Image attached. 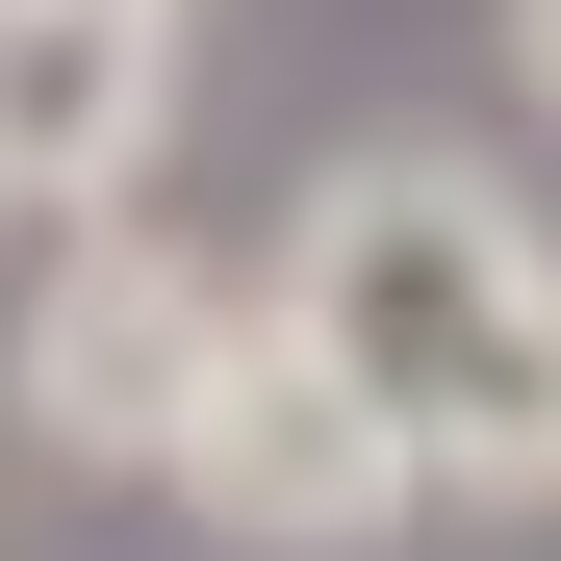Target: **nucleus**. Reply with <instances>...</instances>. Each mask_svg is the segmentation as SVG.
<instances>
[{
  "label": "nucleus",
  "instance_id": "2",
  "mask_svg": "<svg viewBox=\"0 0 561 561\" xmlns=\"http://www.w3.org/2000/svg\"><path fill=\"white\" fill-rule=\"evenodd\" d=\"M205 357H230V280L179 255V230H51L26 255V332H0V409L51 434V485H153L179 409H205Z\"/></svg>",
  "mask_w": 561,
  "mask_h": 561
},
{
  "label": "nucleus",
  "instance_id": "1",
  "mask_svg": "<svg viewBox=\"0 0 561 561\" xmlns=\"http://www.w3.org/2000/svg\"><path fill=\"white\" fill-rule=\"evenodd\" d=\"M280 332L409 434L434 511H561V230L485 153H332L280 205Z\"/></svg>",
  "mask_w": 561,
  "mask_h": 561
},
{
  "label": "nucleus",
  "instance_id": "5",
  "mask_svg": "<svg viewBox=\"0 0 561 561\" xmlns=\"http://www.w3.org/2000/svg\"><path fill=\"white\" fill-rule=\"evenodd\" d=\"M485 26H511V103L561 128V0H485Z\"/></svg>",
  "mask_w": 561,
  "mask_h": 561
},
{
  "label": "nucleus",
  "instance_id": "3",
  "mask_svg": "<svg viewBox=\"0 0 561 561\" xmlns=\"http://www.w3.org/2000/svg\"><path fill=\"white\" fill-rule=\"evenodd\" d=\"M153 485L205 511L230 561H383V536L434 511V485H409V434L357 409L280 307H230V357H205V409H179V459H153Z\"/></svg>",
  "mask_w": 561,
  "mask_h": 561
},
{
  "label": "nucleus",
  "instance_id": "6",
  "mask_svg": "<svg viewBox=\"0 0 561 561\" xmlns=\"http://www.w3.org/2000/svg\"><path fill=\"white\" fill-rule=\"evenodd\" d=\"M128 26H205V0H128Z\"/></svg>",
  "mask_w": 561,
  "mask_h": 561
},
{
  "label": "nucleus",
  "instance_id": "4",
  "mask_svg": "<svg viewBox=\"0 0 561 561\" xmlns=\"http://www.w3.org/2000/svg\"><path fill=\"white\" fill-rule=\"evenodd\" d=\"M153 153H179V26H128V0H0V205L103 230Z\"/></svg>",
  "mask_w": 561,
  "mask_h": 561
}]
</instances>
